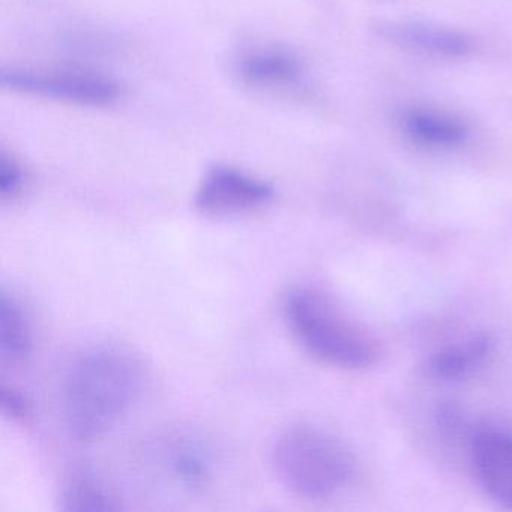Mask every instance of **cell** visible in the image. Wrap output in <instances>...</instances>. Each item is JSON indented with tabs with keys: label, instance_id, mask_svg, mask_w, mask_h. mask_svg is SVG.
<instances>
[{
	"label": "cell",
	"instance_id": "6",
	"mask_svg": "<svg viewBox=\"0 0 512 512\" xmlns=\"http://www.w3.org/2000/svg\"><path fill=\"white\" fill-rule=\"evenodd\" d=\"M470 463L476 481L491 500L512 509V433L500 428H478L469 442Z\"/></svg>",
	"mask_w": 512,
	"mask_h": 512
},
{
	"label": "cell",
	"instance_id": "14",
	"mask_svg": "<svg viewBox=\"0 0 512 512\" xmlns=\"http://www.w3.org/2000/svg\"><path fill=\"white\" fill-rule=\"evenodd\" d=\"M28 182L25 167L19 160L8 152L0 154V197L14 199L22 193Z\"/></svg>",
	"mask_w": 512,
	"mask_h": 512
},
{
	"label": "cell",
	"instance_id": "4",
	"mask_svg": "<svg viewBox=\"0 0 512 512\" xmlns=\"http://www.w3.org/2000/svg\"><path fill=\"white\" fill-rule=\"evenodd\" d=\"M0 85L28 97L82 107H110L122 97L118 80L83 68L4 67Z\"/></svg>",
	"mask_w": 512,
	"mask_h": 512
},
{
	"label": "cell",
	"instance_id": "2",
	"mask_svg": "<svg viewBox=\"0 0 512 512\" xmlns=\"http://www.w3.org/2000/svg\"><path fill=\"white\" fill-rule=\"evenodd\" d=\"M283 311L293 337L313 358L343 370H365L376 361L370 337L317 290H290Z\"/></svg>",
	"mask_w": 512,
	"mask_h": 512
},
{
	"label": "cell",
	"instance_id": "12",
	"mask_svg": "<svg viewBox=\"0 0 512 512\" xmlns=\"http://www.w3.org/2000/svg\"><path fill=\"white\" fill-rule=\"evenodd\" d=\"M32 352V329L28 314L14 296L0 295V358L20 364Z\"/></svg>",
	"mask_w": 512,
	"mask_h": 512
},
{
	"label": "cell",
	"instance_id": "10",
	"mask_svg": "<svg viewBox=\"0 0 512 512\" xmlns=\"http://www.w3.org/2000/svg\"><path fill=\"white\" fill-rule=\"evenodd\" d=\"M493 346L490 335L478 334L443 347L428 359V373L445 382L464 379L487 361Z\"/></svg>",
	"mask_w": 512,
	"mask_h": 512
},
{
	"label": "cell",
	"instance_id": "11",
	"mask_svg": "<svg viewBox=\"0 0 512 512\" xmlns=\"http://www.w3.org/2000/svg\"><path fill=\"white\" fill-rule=\"evenodd\" d=\"M59 508L64 512H116L121 503L97 473L76 469L62 485Z\"/></svg>",
	"mask_w": 512,
	"mask_h": 512
},
{
	"label": "cell",
	"instance_id": "15",
	"mask_svg": "<svg viewBox=\"0 0 512 512\" xmlns=\"http://www.w3.org/2000/svg\"><path fill=\"white\" fill-rule=\"evenodd\" d=\"M0 409L8 418L22 421L31 413V403L22 391L4 383L0 388Z\"/></svg>",
	"mask_w": 512,
	"mask_h": 512
},
{
	"label": "cell",
	"instance_id": "3",
	"mask_svg": "<svg viewBox=\"0 0 512 512\" xmlns=\"http://www.w3.org/2000/svg\"><path fill=\"white\" fill-rule=\"evenodd\" d=\"M272 464L284 487L307 499H326L352 479V454L338 437L310 424L292 425L277 437Z\"/></svg>",
	"mask_w": 512,
	"mask_h": 512
},
{
	"label": "cell",
	"instance_id": "5",
	"mask_svg": "<svg viewBox=\"0 0 512 512\" xmlns=\"http://www.w3.org/2000/svg\"><path fill=\"white\" fill-rule=\"evenodd\" d=\"M275 187L238 167L215 164L206 170L194 197L196 208L211 217L250 214L274 202Z\"/></svg>",
	"mask_w": 512,
	"mask_h": 512
},
{
	"label": "cell",
	"instance_id": "9",
	"mask_svg": "<svg viewBox=\"0 0 512 512\" xmlns=\"http://www.w3.org/2000/svg\"><path fill=\"white\" fill-rule=\"evenodd\" d=\"M403 133L416 145L430 149H455L466 145L470 128L464 119L445 110L412 107L400 116Z\"/></svg>",
	"mask_w": 512,
	"mask_h": 512
},
{
	"label": "cell",
	"instance_id": "13",
	"mask_svg": "<svg viewBox=\"0 0 512 512\" xmlns=\"http://www.w3.org/2000/svg\"><path fill=\"white\" fill-rule=\"evenodd\" d=\"M170 469L179 484L190 490H199L211 478V454L196 440H182L170 454Z\"/></svg>",
	"mask_w": 512,
	"mask_h": 512
},
{
	"label": "cell",
	"instance_id": "7",
	"mask_svg": "<svg viewBox=\"0 0 512 512\" xmlns=\"http://www.w3.org/2000/svg\"><path fill=\"white\" fill-rule=\"evenodd\" d=\"M235 74L248 88L281 94L302 85L305 67L290 50L262 46L245 50L238 56Z\"/></svg>",
	"mask_w": 512,
	"mask_h": 512
},
{
	"label": "cell",
	"instance_id": "8",
	"mask_svg": "<svg viewBox=\"0 0 512 512\" xmlns=\"http://www.w3.org/2000/svg\"><path fill=\"white\" fill-rule=\"evenodd\" d=\"M377 32L400 49L431 58L461 59L473 52L472 38L448 26L400 20L380 23Z\"/></svg>",
	"mask_w": 512,
	"mask_h": 512
},
{
	"label": "cell",
	"instance_id": "1",
	"mask_svg": "<svg viewBox=\"0 0 512 512\" xmlns=\"http://www.w3.org/2000/svg\"><path fill=\"white\" fill-rule=\"evenodd\" d=\"M142 388L139 362L118 347H95L74 361L64 386L65 424L89 442L115 427Z\"/></svg>",
	"mask_w": 512,
	"mask_h": 512
}]
</instances>
